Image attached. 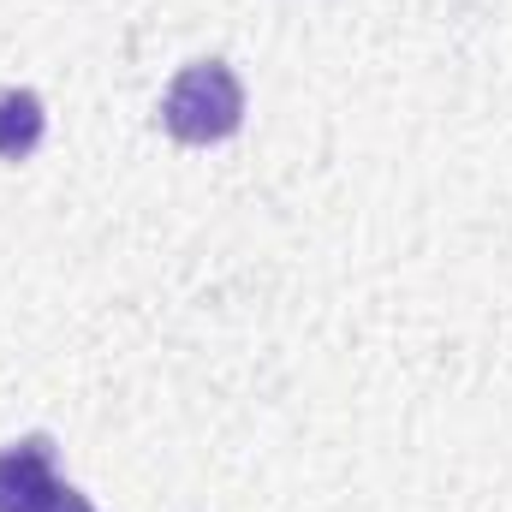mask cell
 Masks as SVG:
<instances>
[{"label":"cell","mask_w":512,"mask_h":512,"mask_svg":"<svg viewBox=\"0 0 512 512\" xmlns=\"http://www.w3.org/2000/svg\"><path fill=\"white\" fill-rule=\"evenodd\" d=\"M36 137H42V102L30 90H6L0 96V161L30 155Z\"/></svg>","instance_id":"cell-3"},{"label":"cell","mask_w":512,"mask_h":512,"mask_svg":"<svg viewBox=\"0 0 512 512\" xmlns=\"http://www.w3.org/2000/svg\"><path fill=\"white\" fill-rule=\"evenodd\" d=\"M161 120L185 143H221L227 131H239V120H245V90H239V78L221 60L185 66L173 78L167 102H161Z\"/></svg>","instance_id":"cell-1"},{"label":"cell","mask_w":512,"mask_h":512,"mask_svg":"<svg viewBox=\"0 0 512 512\" xmlns=\"http://www.w3.org/2000/svg\"><path fill=\"white\" fill-rule=\"evenodd\" d=\"M0 512H90V501L54 477V447L30 435L0 453Z\"/></svg>","instance_id":"cell-2"}]
</instances>
